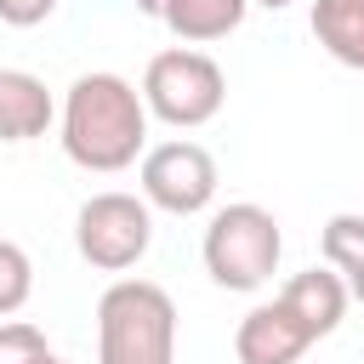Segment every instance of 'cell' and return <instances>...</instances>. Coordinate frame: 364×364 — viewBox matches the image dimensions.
Returning a JSON list of instances; mask_svg holds the SVG:
<instances>
[{"instance_id":"6da1fadb","label":"cell","mask_w":364,"mask_h":364,"mask_svg":"<svg viewBox=\"0 0 364 364\" xmlns=\"http://www.w3.org/2000/svg\"><path fill=\"white\" fill-rule=\"evenodd\" d=\"M148 148V102L119 74H80L63 97V154L80 171L114 176Z\"/></svg>"},{"instance_id":"7a4b0ae2","label":"cell","mask_w":364,"mask_h":364,"mask_svg":"<svg viewBox=\"0 0 364 364\" xmlns=\"http://www.w3.org/2000/svg\"><path fill=\"white\" fill-rule=\"evenodd\" d=\"M97 364H176V301L154 279H114L102 290Z\"/></svg>"},{"instance_id":"3957f363","label":"cell","mask_w":364,"mask_h":364,"mask_svg":"<svg viewBox=\"0 0 364 364\" xmlns=\"http://www.w3.org/2000/svg\"><path fill=\"white\" fill-rule=\"evenodd\" d=\"M284 256V233L273 222V210L239 199V205H222L205 228V273L222 284V290H262L273 279Z\"/></svg>"},{"instance_id":"277c9868","label":"cell","mask_w":364,"mask_h":364,"mask_svg":"<svg viewBox=\"0 0 364 364\" xmlns=\"http://www.w3.org/2000/svg\"><path fill=\"white\" fill-rule=\"evenodd\" d=\"M142 102H148L154 119H165V125H176V131H193V125H205V119L222 114L228 80H222L216 57L176 46V51H159V57L148 63V74H142Z\"/></svg>"},{"instance_id":"5b68a950","label":"cell","mask_w":364,"mask_h":364,"mask_svg":"<svg viewBox=\"0 0 364 364\" xmlns=\"http://www.w3.org/2000/svg\"><path fill=\"white\" fill-rule=\"evenodd\" d=\"M74 245L97 273H125L154 245V205L136 193H91L74 216Z\"/></svg>"},{"instance_id":"8992f818","label":"cell","mask_w":364,"mask_h":364,"mask_svg":"<svg viewBox=\"0 0 364 364\" xmlns=\"http://www.w3.org/2000/svg\"><path fill=\"white\" fill-rule=\"evenodd\" d=\"M142 199L171 216H199L216 199V159L188 136L148 148L142 154Z\"/></svg>"},{"instance_id":"52a82bcc","label":"cell","mask_w":364,"mask_h":364,"mask_svg":"<svg viewBox=\"0 0 364 364\" xmlns=\"http://www.w3.org/2000/svg\"><path fill=\"white\" fill-rule=\"evenodd\" d=\"M313 347V330L273 296L262 307H250L233 330V353L239 364H301V353Z\"/></svg>"},{"instance_id":"ba28073f","label":"cell","mask_w":364,"mask_h":364,"mask_svg":"<svg viewBox=\"0 0 364 364\" xmlns=\"http://www.w3.org/2000/svg\"><path fill=\"white\" fill-rule=\"evenodd\" d=\"M57 119V102L40 74L28 68H0V142H34Z\"/></svg>"},{"instance_id":"9c48e42d","label":"cell","mask_w":364,"mask_h":364,"mask_svg":"<svg viewBox=\"0 0 364 364\" xmlns=\"http://www.w3.org/2000/svg\"><path fill=\"white\" fill-rule=\"evenodd\" d=\"M279 301H284V307H290V313H296V318L313 330V341H318V336H330V330L347 318V301H353V296H347L341 273L324 262V267H307V273H296V279L279 290Z\"/></svg>"},{"instance_id":"30bf717a","label":"cell","mask_w":364,"mask_h":364,"mask_svg":"<svg viewBox=\"0 0 364 364\" xmlns=\"http://www.w3.org/2000/svg\"><path fill=\"white\" fill-rule=\"evenodd\" d=\"M245 11H250V0H171L159 23H165L176 40H188V46H205V40H222V34H233V28L245 23Z\"/></svg>"},{"instance_id":"8fae6325","label":"cell","mask_w":364,"mask_h":364,"mask_svg":"<svg viewBox=\"0 0 364 364\" xmlns=\"http://www.w3.org/2000/svg\"><path fill=\"white\" fill-rule=\"evenodd\" d=\"M313 40L341 68H364V0H313Z\"/></svg>"},{"instance_id":"7c38bea8","label":"cell","mask_w":364,"mask_h":364,"mask_svg":"<svg viewBox=\"0 0 364 364\" xmlns=\"http://www.w3.org/2000/svg\"><path fill=\"white\" fill-rule=\"evenodd\" d=\"M318 250H324V262L341 273V284H347V296L353 301H364V216H330L324 222V239H318Z\"/></svg>"},{"instance_id":"4fadbf2b","label":"cell","mask_w":364,"mask_h":364,"mask_svg":"<svg viewBox=\"0 0 364 364\" xmlns=\"http://www.w3.org/2000/svg\"><path fill=\"white\" fill-rule=\"evenodd\" d=\"M28 296H34V262L23 245L0 239V318H11Z\"/></svg>"},{"instance_id":"5bb4252c","label":"cell","mask_w":364,"mask_h":364,"mask_svg":"<svg viewBox=\"0 0 364 364\" xmlns=\"http://www.w3.org/2000/svg\"><path fill=\"white\" fill-rule=\"evenodd\" d=\"M51 347H46V336L34 330V324H23V318H6L0 324V364H40Z\"/></svg>"},{"instance_id":"9a60e30c","label":"cell","mask_w":364,"mask_h":364,"mask_svg":"<svg viewBox=\"0 0 364 364\" xmlns=\"http://www.w3.org/2000/svg\"><path fill=\"white\" fill-rule=\"evenodd\" d=\"M51 11H57V0H0V23H11V28H34Z\"/></svg>"},{"instance_id":"2e32d148","label":"cell","mask_w":364,"mask_h":364,"mask_svg":"<svg viewBox=\"0 0 364 364\" xmlns=\"http://www.w3.org/2000/svg\"><path fill=\"white\" fill-rule=\"evenodd\" d=\"M165 6L171 0H136V11H148V17H165Z\"/></svg>"},{"instance_id":"e0dca14e","label":"cell","mask_w":364,"mask_h":364,"mask_svg":"<svg viewBox=\"0 0 364 364\" xmlns=\"http://www.w3.org/2000/svg\"><path fill=\"white\" fill-rule=\"evenodd\" d=\"M40 364H68V358H57V353H46V358H40Z\"/></svg>"},{"instance_id":"ac0fdd59","label":"cell","mask_w":364,"mask_h":364,"mask_svg":"<svg viewBox=\"0 0 364 364\" xmlns=\"http://www.w3.org/2000/svg\"><path fill=\"white\" fill-rule=\"evenodd\" d=\"M256 6H273V11H279V6H290V0H256Z\"/></svg>"}]
</instances>
